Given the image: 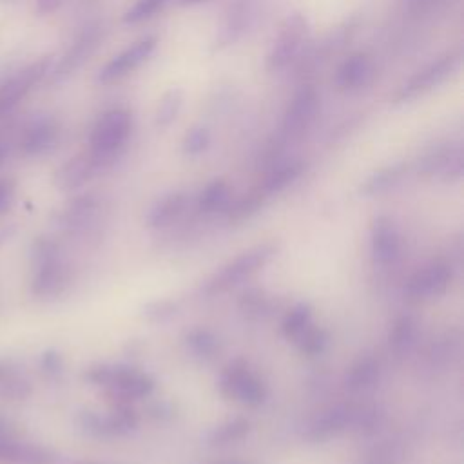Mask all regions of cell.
Returning a JSON list of instances; mask_svg holds the SVG:
<instances>
[{
    "mask_svg": "<svg viewBox=\"0 0 464 464\" xmlns=\"http://www.w3.org/2000/svg\"><path fill=\"white\" fill-rule=\"evenodd\" d=\"M29 292L38 301H54L72 283V268L63 257L60 243L51 236H40L31 245Z\"/></svg>",
    "mask_w": 464,
    "mask_h": 464,
    "instance_id": "1",
    "label": "cell"
},
{
    "mask_svg": "<svg viewBox=\"0 0 464 464\" xmlns=\"http://www.w3.org/2000/svg\"><path fill=\"white\" fill-rule=\"evenodd\" d=\"M132 130V116L125 109H111L103 112L89 136V152L102 163L111 167L121 154Z\"/></svg>",
    "mask_w": 464,
    "mask_h": 464,
    "instance_id": "2",
    "label": "cell"
},
{
    "mask_svg": "<svg viewBox=\"0 0 464 464\" xmlns=\"http://www.w3.org/2000/svg\"><path fill=\"white\" fill-rule=\"evenodd\" d=\"M308 20L301 13H290L272 40L265 60L266 71L277 72L299 60L308 44Z\"/></svg>",
    "mask_w": 464,
    "mask_h": 464,
    "instance_id": "3",
    "label": "cell"
},
{
    "mask_svg": "<svg viewBox=\"0 0 464 464\" xmlns=\"http://www.w3.org/2000/svg\"><path fill=\"white\" fill-rule=\"evenodd\" d=\"M276 254V246L272 243H263L257 246L248 248L230 263H227L221 270H218L203 286V292L207 295L221 294L236 285H239L243 279H248L252 274H256L259 268H263L272 256Z\"/></svg>",
    "mask_w": 464,
    "mask_h": 464,
    "instance_id": "4",
    "label": "cell"
},
{
    "mask_svg": "<svg viewBox=\"0 0 464 464\" xmlns=\"http://www.w3.org/2000/svg\"><path fill=\"white\" fill-rule=\"evenodd\" d=\"M460 62H462V54L457 51V53H448V54L433 60L431 63L424 65L410 80H406L401 85V89L395 94V103H404V102L415 100V98L430 92L431 89L439 87L440 83H444L448 78H451L460 69Z\"/></svg>",
    "mask_w": 464,
    "mask_h": 464,
    "instance_id": "5",
    "label": "cell"
},
{
    "mask_svg": "<svg viewBox=\"0 0 464 464\" xmlns=\"http://www.w3.org/2000/svg\"><path fill=\"white\" fill-rule=\"evenodd\" d=\"M51 56H42L0 82V120L13 112L20 102L49 74Z\"/></svg>",
    "mask_w": 464,
    "mask_h": 464,
    "instance_id": "6",
    "label": "cell"
},
{
    "mask_svg": "<svg viewBox=\"0 0 464 464\" xmlns=\"http://www.w3.org/2000/svg\"><path fill=\"white\" fill-rule=\"evenodd\" d=\"M85 377L89 382L96 386H103L127 399H140L150 393V390L154 388V382L150 377L125 366L98 364V366H92L85 373Z\"/></svg>",
    "mask_w": 464,
    "mask_h": 464,
    "instance_id": "7",
    "label": "cell"
},
{
    "mask_svg": "<svg viewBox=\"0 0 464 464\" xmlns=\"http://www.w3.org/2000/svg\"><path fill=\"white\" fill-rule=\"evenodd\" d=\"M103 40V27L100 24L87 25L76 40L69 45V49L62 54V58L56 62L54 67L49 71V82L51 83H62L67 78H71L78 69H82L89 58L96 53Z\"/></svg>",
    "mask_w": 464,
    "mask_h": 464,
    "instance_id": "8",
    "label": "cell"
},
{
    "mask_svg": "<svg viewBox=\"0 0 464 464\" xmlns=\"http://www.w3.org/2000/svg\"><path fill=\"white\" fill-rule=\"evenodd\" d=\"M0 462L54 464L56 453L44 444L24 439L9 422L0 419Z\"/></svg>",
    "mask_w": 464,
    "mask_h": 464,
    "instance_id": "9",
    "label": "cell"
},
{
    "mask_svg": "<svg viewBox=\"0 0 464 464\" xmlns=\"http://www.w3.org/2000/svg\"><path fill=\"white\" fill-rule=\"evenodd\" d=\"M319 92L314 85H303L285 109L281 132L285 138H297L304 134L315 121L319 112Z\"/></svg>",
    "mask_w": 464,
    "mask_h": 464,
    "instance_id": "10",
    "label": "cell"
},
{
    "mask_svg": "<svg viewBox=\"0 0 464 464\" xmlns=\"http://www.w3.org/2000/svg\"><path fill=\"white\" fill-rule=\"evenodd\" d=\"M219 390L225 397L236 399L246 406H259L266 399V388L243 362L230 364L219 381Z\"/></svg>",
    "mask_w": 464,
    "mask_h": 464,
    "instance_id": "11",
    "label": "cell"
},
{
    "mask_svg": "<svg viewBox=\"0 0 464 464\" xmlns=\"http://www.w3.org/2000/svg\"><path fill=\"white\" fill-rule=\"evenodd\" d=\"M60 141V125L49 114H40L29 120L20 136L18 150L25 158H40L49 154Z\"/></svg>",
    "mask_w": 464,
    "mask_h": 464,
    "instance_id": "12",
    "label": "cell"
},
{
    "mask_svg": "<svg viewBox=\"0 0 464 464\" xmlns=\"http://www.w3.org/2000/svg\"><path fill=\"white\" fill-rule=\"evenodd\" d=\"M154 49H156V38L154 36H145V38L134 42L132 45H129L121 53L114 54L100 69L96 80L100 83H114L118 80L125 78L127 74L136 71L141 63H145L150 58V54L154 53Z\"/></svg>",
    "mask_w": 464,
    "mask_h": 464,
    "instance_id": "13",
    "label": "cell"
},
{
    "mask_svg": "<svg viewBox=\"0 0 464 464\" xmlns=\"http://www.w3.org/2000/svg\"><path fill=\"white\" fill-rule=\"evenodd\" d=\"M259 18V0H232L223 14L216 45H230L243 38Z\"/></svg>",
    "mask_w": 464,
    "mask_h": 464,
    "instance_id": "14",
    "label": "cell"
},
{
    "mask_svg": "<svg viewBox=\"0 0 464 464\" xmlns=\"http://www.w3.org/2000/svg\"><path fill=\"white\" fill-rule=\"evenodd\" d=\"M102 210V199L96 194H80L65 203L58 214V225L67 234H83L94 227Z\"/></svg>",
    "mask_w": 464,
    "mask_h": 464,
    "instance_id": "15",
    "label": "cell"
},
{
    "mask_svg": "<svg viewBox=\"0 0 464 464\" xmlns=\"http://www.w3.org/2000/svg\"><path fill=\"white\" fill-rule=\"evenodd\" d=\"M419 172L442 181H457L464 172V152L459 145H440L419 160Z\"/></svg>",
    "mask_w": 464,
    "mask_h": 464,
    "instance_id": "16",
    "label": "cell"
},
{
    "mask_svg": "<svg viewBox=\"0 0 464 464\" xmlns=\"http://www.w3.org/2000/svg\"><path fill=\"white\" fill-rule=\"evenodd\" d=\"M375 76L373 60L366 53L348 54L337 67L334 82L343 92H357L372 83Z\"/></svg>",
    "mask_w": 464,
    "mask_h": 464,
    "instance_id": "17",
    "label": "cell"
},
{
    "mask_svg": "<svg viewBox=\"0 0 464 464\" xmlns=\"http://www.w3.org/2000/svg\"><path fill=\"white\" fill-rule=\"evenodd\" d=\"M102 170V163L89 150H83L58 167V170L54 172V185L60 190L71 192L83 187Z\"/></svg>",
    "mask_w": 464,
    "mask_h": 464,
    "instance_id": "18",
    "label": "cell"
},
{
    "mask_svg": "<svg viewBox=\"0 0 464 464\" xmlns=\"http://www.w3.org/2000/svg\"><path fill=\"white\" fill-rule=\"evenodd\" d=\"M451 279H453V272L446 263H431L417 270L410 277L406 285V292L413 297H422V299L437 297L448 290Z\"/></svg>",
    "mask_w": 464,
    "mask_h": 464,
    "instance_id": "19",
    "label": "cell"
},
{
    "mask_svg": "<svg viewBox=\"0 0 464 464\" xmlns=\"http://www.w3.org/2000/svg\"><path fill=\"white\" fill-rule=\"evenodd\" d=\"M80 426L91 433L100 437H111V435H123L130 431L136 426L134 415L130 411H112L109 415H100L94 411H83L80 415Z\"/></svg>",
    "mask_w": 464,
    "mask_h": 464,
    "instance_id": "20",
    "label": "cell"
},
{
    "mask_svg": "<svg viewBox=\"0 0 464 464\" xmlns=\"http://www.w3.org/2000/svg\"><path fill=\"white\" fill-rule=\"evenodd\" d=\"M372 256L377 263L388 265L399 257L401 236L397 227L388 218H377L372 225Z\"/></svg>",
    "mask_w": 464,
    "mask_h": 464,
    "instance_id": "21",
    "label": "cell"
},
{
    "mask_svg": "<svg viewBox=\"0 0 464 464\" xmlns=\"http://www.w3.org/2000/svg\"><path fill=\"white\" fill-rule=\"evenodd\" d=\"M355 415L357 413L350 406H334L315 417L308 428L306 437L312 440H326L337 437L355 422Z\"/></svg>",
    "mask_w": 464,
    "mask_h": 464,
    "instance_id": "22",
    "label": "cell"
},
{
    "mask_svg": "<svg viewBox=\"0 0 464 464\" xmlns=\"http://www.w3.org/2000/svg\"><path fill=\"white\" fill-rule=\"evenodd\" d=\"M187 203H188V199H187V194H183V192H170V194L160 198L149 210V216H147L149 227L161 228V227L170 225L185 212Z\"/></svg>",
    "mask_w": 464,
    "mask_h": 464,
    "instance_id": "23",
    "label": "cell"
},
{
    "mask_svg": "<svg viewBox=\"0 0 464 464\" xmlns=\"http://www.w3.org/2000/svg\"><path fill=\"white\" fill-rule=\"evenodd\" d=\"M31 382L22 370L9 359H0V397L9 401H22L29 397Z\"/></svg>",
    "mask_w": 464,
    "mask_h": 464,
    "instance_id": "24",
    "label": "cell"
},
{
    "mask_svg": "<svg viewBox=\"0 0 464 464\" xmlns=\"http://www.w3.org/2000/svg\"><path fill=\"white\" fill-rule=\"evenodd\" d=\"M303 169H304V165L299 160H288V161L277 163L268 172V176L265 178V181H263L259 190L265 196H272V194L283 192L286 187H290L303 174Z\"/></svg>",
    "mask_w": 464,
    "mask_h": 464,
    "instance_id": "25",
    "label": "cell"
},
{
    "mask_svg": "<svg viewBox=\"0 0 464 464\" xmlns=\"http://www.w3.org/2000/svg\"><path fill=\"white\" fill-rule=\"evenodd\" d=\"M406 170H408V167L404 163H395V165H390V167H384V169L373 172L361 185V194L379 196V194L392 190L393 187H397L402 181V178L406 176Z\"/></svg>",
    "mask_w": 464,
    "mask_h": 464,
    "instance_id": "26",
    "label": "cell"
},
{
    "mask_svg": "<svg viewBox=\"0 0 464 464\" xmlns=\"http://www.w3.org/2000/svg\"><path fill=\"white\" fill-rule=\"evenodd\" d=\"M379 377V362L366 355V357H361L357 359L346 372V377H344V386L352 392H362V390H368L373 386V382L377 381Z\"/></svg>",
    "mask_w": 464,
    "mask_h": 464,
    "instance_id": "27",
    "label": "cell"
},
{
    "mask_svg": "<svg viewBox=\"0 0 464 464\" xmlns=\"http://www.w3.org/2000/svg\"><path fill=\"white\" fill-rule=\"evenodd\" d=\"M230 199V188L227 181L223 179H214L210 181L198 196V208L203 214H212L228 205Z\"/></svg>",
    "mask_w": 464,
    "mask_h": 464,
    "instance_id": "28",
    "label": "cell"
},
{
    "mask_svg": "<svg viewBox=\"0 0 464 464\" xmlns=\"http://www.w3.org/2000/svg\"><path fill=\"white\" fill-rule=\"evenodd\" d=\"M415 334H417V328H415V321L408 315L404 317H399L390 332V348L395 352V353H404L411 348L413 341H415Z\"/></svg>",
    "mask_w": 464,
    "mask_h": 464,
    "instance_id": "29",
    "label": "cell"
},
{
    "mask_svg": "<svg viewBox=\"0 0 464 464\" xmlns=\"http://www.w3.org/2000/svg\"><path fill=\"white\" fill-rule=\"evenodd\" d=\"M183 105V92L179 89L167 91L158 103L156 109V125L158 127H169L179 114Z\"/></svg>",
    "mask_w": 464,
    "mask_h": 464,
    "instance_id": "30",
    "label": "cell"
},
{
    "mask_svg": "<svg viewBox=\"0 0 464 464\" xmlns=\"http://www.w3.org/2000/svg\"><path fill=\"white\" fill-rule=\"evenodd\" d=\"M310 319H312L310 306L304 303H299L285 315L281 323V330L286 337H299L310 326Z\"/></svg>",
    "mask_w": 464,
    "mask_h": 464,
    "instance_id": "31",
    "label": "cell"
},
{
    "mask_svg": "<svg viewBox=\"0 0 464 464\" xmlns=\"http://www.w3.org/2000/svg\"><path fill=\"white\" fill-rule=\"evenodd\" d=\"M266 196L261 192V190H252L248 194H245L243 198H239L228 210V219L232 223H243L245 219H248L250 216H254L261 205H263V199Z\"/></svg>",
    "mask_w": 464,
    "mask_h": 464,
    "instance_id": "32",
    "label": "cell"
},
{
    "mask_svg": "<svg viewBox=\"0 0 464 464\" xmlns=\"http://www.w3.org/2000/svg\"><path fill=\"white\" fill-rule=\"evenodd\" d=\"M250 430V422L246 419H234V420H228L221 426H218L210 435H208V442L210 444H228V442H234V440H239L243 439Z\"/></svg>",
    "mask_w": 464,
    "mask_h": 464,
    "instance_id": "33",
    "label": "cell"
},
{
    "mask_svg": "<svg viewBox=\"0 0 464 464\" xmlns=\"http://www.w3.org/2000/svg\"><path fill=\"white\" fill-rule=\"evenodd\" d=\"M170 0H136L121 16L123 24L134 25L143 20H149L154 16L158 11H161Z\"/></svg>",
    "mask_w": 464,
    "mask_h": 464,
    "instance_id": "34",
    "label": "cell"
},
{
    "mask_svg": "<svg viewBox=\"0 0 464 464\" xmlns=\"http://www.w3.org/2000/svg\"><path fill=\"white\" fill-rule=\"evenodd\" d=\"M451 0H402L404 13L413 18H430L442 13Z\"/></svg>",
    "mask_w": 464,
    "mask_h": 464,
    "instance_id": "35",
    "label": "cell"
},
{
    "mask_svg": "<svg viewBox=\"0 0 464 464\" xmlns=\"http://www.w3.org/2000/svg\"><path fill=\"white\" fill-rule=\"evenodd\" d=\"M297 344H299V350L306 355H317L324 350L326 343H328V335L324 330L321 328H312L308 326L299 337H297Z\"/></svg>",
    "mask_w": 464,
    "mask_h": 464,
    "instance_id": "36",
    "label": "cell"
},
{
    "mask_svg": "<svg viewBox=\"0 0 464 464\" xmlns=\"http://www.w3.org/2000/svg\"><path fill=\"white\" fill-rule=\"evenodd\" d=\"M187 344L196 355L201 357H210L218 348V341L208 330H192L187 335Z\"/></svg>",
    "mask_w": 464,
    "mask_h": 464,
    "instance_id": "37",
    "label": "cell"
},
{
    "mask_svg": "<svg viewBox=\"0 0 464 464\" xmlns=\"http://www.w3.org/2000/svg\"><path fill=\"white\" fill-rule=\"evenodd\" d=\"M210 145V132L205 127H192L183 138V152L198 156Z\"/></svg>",
    "mask_w": 464,
    "mask_h": 464,
    "instance_id": "38",
    "label": "cell"
},
{
    "mask_svg": "<svg viewBox=\"0 0 464 464\" xmlns=\"http://www.w3.org/2000/svg\"><path fill=\"white\" fill-rule=\"evenodd\" d=\"M16 199V181L11 176H0V218L5 216Z\"/></svg>",
    "mask_w": 464,
    "mask_h": 464,
    "instance_id": "39",
    "label": "cell"
},
{
    "mask_svg": "<svg viewBox=\"0 0 464 464\" xmlns=\"http://www.w3.org/2000/svg\"><path fill=\"white\" fill-rule=\"evenodd\" d=\"M172 314H176V304L170 301H156L145 306V315L154 321H163Z\"/></svg>",
    "mask_w": 464,
    "mask_h": 464,
    "instance_id": "40",
    "label": "cell"
},
{
    "mask_svg": "<svg viewBox=\"0 0 464 464\" xmlns=\"http://www.w3.org/2000/svg\"><path fill=\"white\" fill-rule=\"evenodd\" d=\"M63 2L65 0H36L34 7L38 14H51V13H56L63 5Z\"/></svg>",
    "mask_w": 464,
    "mask_h": 464,
    "instance_id": "41",
    "label": "cell"
},
{
    "mask_svg": "<svg viewBox=\"0 0 464 464\" xmlns=\"http://www.w3.org/2000/svg\"><path fill=\"white\" fill-rule=\"evenodd\" d=\"M62 368V362H60V357L53 352H49L47 355H44V370L49 372V373H56L60 372Z\"/></svg>",
    "mask_w": 464,
    "mask_h": 464,
    "instance_id": "42",
    "label": "cell"
},
{
    "mask_svg": "<svg viewBox=\"0 0 464 464\" xmlns=\"http://www.w3.org/2000/svg\"><path fill=\"white\" fill-rule=\"evenodd\" d=\"M208 0H179V5H185V7H192V5H199V4H205Z\"/></svg>",
    "mask_w": 464,
    "mask_h": 464,
    "instance_id": "43",
    "label": "cell"
},
{
    "mask_svg": "<svg viewBox=\"0 0 464 464\" xmlns=\"http://www.w3.org/2000/svg\"><path fill=\"white\" fill-rule=\"evenodd\" d=\"M4 156H5V147H4V145H0V163L4 161Z\"/></svg>",
    "mask_w": 464,
    "mask_h": 464,
    "instance_id": "44",
    "label": "cell"
},
{
    "mask_svg": "<svg viewBox=\"0 0 464 464\" xmlns=\"http://www.w3.org/2000/svg\"><path fill=\"white\" fill-rule=\"evenodd\" d=\"M78 464H96V462H78Z\"/></svg>",
    "mask_w": 464,
    "mask_h": 464,
    "instance_id": "45",
    "label": "cell"
},
{
    "mask_svg": "<svg viewBox=\"0 0 464 464\" xmlns=\"http://www.w3.org/2000/svg\"><path fill=\"white\" fill-rule=\"evenodd\" d=\"M232 464H239V462H232Z\"/></svg>",
    "mask_w": 464,
    "mask_h": 464,
    "instance_id": "46",
    "label": "cell"
}]
</instances>
